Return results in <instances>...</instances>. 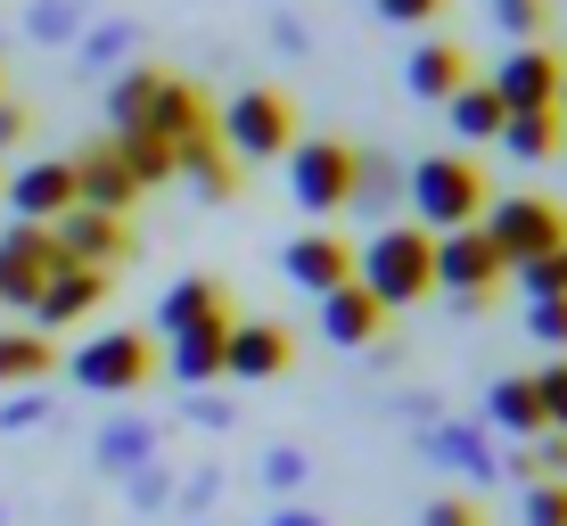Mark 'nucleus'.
I'll return each mask as SVG.
<instances>
[{"mask_svg": "<svg viewBox=\"0 0 567 526\" xmlns=\"http://www.w3.org/2000/svg\"><path fill=\"white\" fill-rule=\"evenodd\" d=\"M354 280L386 305V313H395V305L436 297V230L379 223V230H370V247H354Z\"/></svg>", "mask_w": 567, "mask_h": 526, "instance_id": "f257e3e1", "label": "nucleus"}, {"mask_svg": "<svg viewBox=\"0 0 567 526\" xmlns=\"http://www.w3.org/2000/svg\"><path fill=\"white\" fill-rule=\"evenodd\" d=\"M214 141H223L230 165H271V157H288V148H297V100H288V91H271V83L230 91V100L214 107Z\"/></svg>", "mask_w": 567, "mask_h": 526, "instance_id": "f03ea898", "label": "nucleus"}, {"mask_svg": "<svg viewBox=\"0 0 567 526\" xmlns=\"http://www.w3.org/2000/svg\"><path fill=\"white\" fill-rule=\"evenodd\" d=\"M485 173L468 165V157H420L412 165V214H420V230H461V223H477L485 214Z\"/></svg>", "mask_w": 567, "mask_h": 526, "instance_id": "7ed1b4c3", "label": "nucleus"}, {"mask_svg": "<svg viewBox=\"0 0 567 526\" xmlns=\"http://www.w3.org/2000/svg\"><path fill=\"white\" fill-rule=\"evenodd\" d=\"M477 230L494 239V256L502 271H518V264H535V256H551V247L567 239V214L551 198H485L477 214Z\"/></svg>", "mask_w": 567, "mask_h": 526, "instance_id": "20e7f679", "label": "nucleus"}, {"mask_svg": "<svg viewBox=\"0 0 567 526\" xmlns=\"http://www.w3.org/2000/svg\"><path fill=\"white\" fill-rule=\"evenodd\" d=\"M148 379H156V345L141 329H107V338L74 345V386L83 395H141Z\"/></svg>", "mask_w": 567, "mask_h": 526, "instance_id": "39448f33", "label": "nucleus"}, {"mask_svg": "<svg viewBox=\"0 0 567 526\" xmlns=\"http://www.w3.org/2000/svg\"><path fill=\"white\" fill-rule=\"evenodd\" d=\"M502 280H511V271H502L494 239H485L477 223H461V230H436V288H453V297H461V313H485Z\"/></svg>", "mask_w": 567, "mask_h": 526, "instance_id": "423d86ee", "label": "nucleus"}, {"mask_svg": "<svg viewBox=\"0 0 567 526\" xmlns=\"http://www.w3.org/2000/svg\"><path fill=\"white\" fill-rule=\"evenodd\" d=\"M288 189L305 214H346L354 198V141H297L288 148Z\"/></svg>", "mask_w": 567, "mask_h": 526, "instance_id": "0eeeda50", "label": "nucleus"}, {"mask_svg": "<svg viewBox=\"0 0 567 526\" xmlns=\"http://www.w3.org/2000/svg\"><path fill=\"white\" fill-rule=\"evenodd\" d=\"M559 83H567V58L543 50V42H518L494 74H485V91L502 100V115H518V107H559Z\"/></svg>", "mask_w": 567, "mask_h": 526, "instance_id": "6e6552de", "label": "nucleus"}, {"mask_svg": "<svg viewBox=\"0 0 567 526\" xmlns=\"http://www.w3.org/2000/svg\"><path fill=\"white\" fill-rule=\"evenodd\" d=\"M50 239H58V256L66 264H91V271H115V264H132V223L124 214H91V206H66L50 223Z\"/></svg>", "mask_w": 567, "mask_h": 526, "instance_id": "1a4fd4ad", "label": "nucleus"}, {"mask_svg": "<svg viewBox=\"0 0 567 526\" xmlns=\"http://www.w3.org/2000/svg\"><path fill=\"white\" fill-rule=\"evenodd\" d=\"M50 271H58L50 223H9L0 230V305H33V288H42Z\"/></svg>", "mask_w": 567, "mask_h": 526, "instance_id": "9d476101", "label": "nucleus"}, {"mask_svg": "<svg viewBox=\"0 0 567 526\" xmlns=\"http://www.w3.org/2000/svg\"><path fill=\"white\" fill-rule=\"evenodd\" d=\"M100 305H107V271H91V264H66V256H58V271H50L42 288H33L25 313H33V329H66V321L100 313Z\"/></svg>", "mask_w": 567, "mask_h": 526, "instance_id": "9b49d317", "label": "nucleus"}, {"mask_svg": "<svg viewBox=\"0 0 567 526\" xmlns=\"http://www.w3.org/2000/svg\"><path fill=\"white\" fill-rule=\"evenodd\" d=\"M0 198H9L17 223H58V214L74 206V157H33L25 173L0 182Z\"/></svg>", "mask_w": 567, "mask_h": 526, "instance_id": "f8f14e48", "label": "nucleus"}, {"mask_svg": "<svg viewBox=\"0 0 567 526\" xmlns=\"http://www.w3.org/2000/svg\"><path fill=\"white\" fill-rule=\"evenodd\" d=\"M280 271L305 288V297H329V288L354 280V247H346L338 230H305V239H288V247H280Z\"/></svg>", "mask_w": 567, "mask_h": 526, "instance_id": "ddd939ff", "label": "nucleus"}, {"mask_svg": "<svg viewBox=\"0 0 567 526\" xmlns=\"http://www.w3.org/2000/svg\"><path fill=\"white\" fill-rule=\"evenodd\" d=\"M297 362V338L280 321H230L223 338V379H280Z\"/></svg>", "mask_w": 567, "mask_h": 526, "instance_id": "4468645a", "label": "nucleus"}, {"mask_svg": "<svg viewBox=\"0 0 567 526\" xmlns=\"http://www.w3.org/2000/svg\"><path fill=\"white\" fill-rule=\"evenodd\" d=\"M74 206H91V214H132L141 206V182L124 173V157H115L107 141L74 157Z\"/></svg>", "mask_w": 567, "mask_h": 526, "instance_id": "2eb2a0df", "label": "nucleus"}, {"mask_svg": "<svg viewBox=\"0 0 567 526\" xmlns=\"http://www.w3.org/2000/svg\"><path fill=\"white\" fill-rule=\"evenodd\" d=\"M379 329H386V305L370 297L362 280H346V288L321 297V338L329 345H379Z\"/></svg>", "mask_w": 567, "mask_h": 526, "instance_id": "dca6fc26", "label": "nucleus"}, {"mask_svg": "<svg viewBox=\"0 0 567 526\" xmlns=\"http://www.w3.org/2000/svg\"><path fill=\"white\" fill-rule=\"evenodd\" d=\"M198 321H230V288L206 280V271H189V280L165 288V305H156V338H182V329Z\"/></svg>", "mask_w": 567, "mask_h": 526, "instance_id": "f3484780", "label": "nucleus"}, {"mask_svg": "<svg viewBox=\"0 0 567 526\" xmlns=\"http://www.w3.org/2000/svg\"><path fill=\"white\" fill-rule=\"evenodd\" d=\"M173 173H189V182H198L206 198H239V165L223 157L214 124H198V132H182V141H173Z\"/></svg>", "mask_w": 567, "mask_h": 526, "instance_id": "a211bd4d", "label": "nucleus"}, {"mask_svg": "<svg viewBox=\"0 0 567 526\" xmlns=\"http://www.w3.org/2000/svg\"><path fill=\"white\" fill-rule=\"evenodd\" d=\"M461 83H468V50L461 42H420L403 58V91H412V100H453Z\"/></svg>", "mask_w": 567, "mask_h": 526, "instance_id": "6ab92c4d", "label": "nucleus"}, {"mask_svg": "<svg viewBox=\"0 0 567 526\" xmlns=\"http://www.w3.org/2000/svg\"><path fill=\"white\" fill-rule=\"evenodd\" d=\"M494 141L511 148L518 165H543V157H559V148H567V115L559 107H518V115H502Z\"/></svg>", "mask_w": 567, "mask_h": 526, "instance_id": "aec40b11", "label": "nucleus"}, {"mask_svg": "<svg viewBox=\"0 0 567 526\" xmlns=\"http://www.w3.org/2000/svg\"><path fill=\"white\" fill-rule=\"evenodd\" d=\"M239 321V313H230ZM230 321H198V329H182L173 338V354H165V370L182 386H206V379H223V338H230Z\"/></svg>", "mask_w": 567, "mask_h": 526, "instance_id": "412c9836", "label": "nucleus"}, {"mask_svg": "<svg viewBox=\"0 0 567 526\" xmlns=\"http://www.w3.org/2000/svg\"><path fill=\"white\" fill-rule=\"evenodd\" d=\"M156 91H165V66H124L107 83V132H141L148 107H156Z\"/></svg>", "mask_w": 567, "mask_h": 526, "instance_id": "4be33fe9", "label": "nucleus"}, {"mask_svg": "<svg viewBox=\"0 0 567 526\" xmlns=\"http://www.w3.org/2000/svg\"><path fill=\"white\" fill-rule=\"evenodd\" d=\"M198 124H214V107L198 100V83L165 74V91H156V107H148V124H141V132H156V141H182V132H198Z\"/></svg>", "mask_w": 567, "mask_h": 526, "instance_id": "5701e85b", "label": "nucleus"}, {"mask_svg": "<svg viewBox=\"0 0 567 526\" xmlns=\"http://www.w3.org/2000/svg\"><path fill=\"white\" fill-rule=\"evenodd\" d=\"M485 412H494V427H502V436H526V444H535L543 427H551V420H543V395H535V379H502L494 395H485Z\"/></svg>", "mask_w": 567, "mask_h": 526, "instance_id": "b1692460", "label": "nucleus"}, {"mask_svg": "<svg viewBox=\"0 0 567 526\" xmlns=\"http://www.w3.org/2000/svg\"><path fill=\"white\" fill-rule=\"evenodd\" d=\"M403 198V173H395V157H386V148H354V214H386Z\"/></svg>", "mask_w": 567, "mask_h": 526, "instance_id": "393cba45", "label": "nucleus"}, {"mask_svg": "<svg viewBox=\"0 0 567 526\" xmlns=\"http://www.w3.org/2000/svg\"><path fill=\"white\" fill-rule=\"evenodd\" d=\"M107 148L124 157V173H132L141 189L173 182V141H156V132H107Z\"/></svg>", "mask_w": 567, "mask_h": 526, "instance_id": "a878e982", "label": "nucleus"}, {"mask_svg": "<svg viewBox=\"0 0 567 526\" xmlns=\"http://www.w3.org/2000/svg\"><path fill=\"white\" fill-rule=\"evenodd\" d=\"M50 362H58V345L42 338V329H0V386H25V379H42Z\"/></svg>", "mask_w": 567, "mask_h": 526, "instance_id": "bb28decb", "label": "nucleus"}, {"mask_svg": "<svg viewBox=\"0 0 567 526\" xmlns=\"http://www.w3.org/2000/svg\"><path fill=\"white\" fill-rule=\"evenodd\" d=\"M444 115H453L461 141H494V132H502V100H494L485 83H461L453 100H444Z\"/></svg>", "mask_w": 567, "mask_h": 526, "instance_id": "cd10ccee", "label": "nucleus"}, {"mask_svg": "<svg viewBox=\"0 0 567 526\" xmlns=\"http://www.w3.org/2000/svg\"><path fill=\"white\" fill-rule=\"evenodd\" d=\"M427 444H436L444 461H461L468 477H502V461L485 453V436H477V427H436V436H427Z\"/></svg>", "mask_w": 567, "mask_h": 526, "instance_id": "c85d7f7f", "label": "nucleus"}, {"mask_svg": "<svg viewBox=\"0 0 567 526\" xmlns=\"http://www.w3.org/2000/svg\"><path fill=\"white\" fill-rule=\"evenodd\" d=\"M25 33L33 42H83V0H33Z\"/></svg>", "mask_w": 567, "mask_h": 526, "instance_id": "c756f323", "label": "nucleus"}, {"mask_svg": "<svg viewBox=\"0 0 567 526\" xmlns=\"http://www.w3.org/2000/svg\"><path fill=\"white\" fill-rule=\"evenodd\" d=\"M518 280H526V305H535V297H567V239L551 247V256L518 264Z\"/></svg>", "mask_w": 567, "mask_h": 526, "instance_id": "7c9ffc66", "label": "nucleus"}, {"mask_svg": "<svg viewBox=\"0 0 567 526\" xmlns=\"http://www.w3.org/2000/svg\"><path fill=\"white\" fill-rule=\"evenodd\" d=\"M518 518H526V526H567V477H535Z\"/></svg>", "mask_w": 567, "mask_h": 526, "instance_id": "2f4dec72", "label": "nucleus"}, {"mask_svg": "<svg viewBox=\"0 0 567 526\" xmlns=\"http://www.w3.org/2000/svg\"><path fill=\"white\" fill-rule=\"evenodd\" d=\"M526 329H535V345H567V297H535L526 305Z\"/></svg>", "mask_w": 567, "mask_h": 526, "instance_id": "473e14b6", "label": "nucleus"}, {"mask_svg": "<svg viewBox=\"0 0 567 526\" xmlns=\"http://www.w3.org/2000/svg\"><path fill=\"white\" fill-rule=\"evenodd\" d=\"M494 17L511 42H543V0H494Z\"/></svg>", "mask_w": 567, "mask_h": 526, "instance_id": "72a5a7b5", "label": "nucleus"}, {"mask_svg": "<svg viewBox=\"0 0 567 526\" xmlns=\"http://www.w3.org/2000/svg\"><path fill=\"white\" fill-rule=\"evenodd\" d=\"M132 42H141L132 25H100V33H83V66H115V58H124Z\"/></svg>", "mask_w": 567, "mask_h": 526, "instance_id": "f704fd0d", "label": "nucleus"}, {"mask_svg": "<svg viewBox=\"0 0 567 526\" xmlns=\"http://www.w3.org/2000/svg\"><path fill=\"white\" fill-rule=\"evenodd\" d=\"M535 395H543V420L567 427V362H543L535 370Z\"/></svg>", "mask_w": 567, "mask_h": 526, "instance_id": "c9c22d12", "label": "nucleus"}, {"mask_svg": "<svg viewBox=\"0 0 567 526\" xmlns=\"http://www.w3.org/2000/svg\"><path fill=\"white\" fill-rule=\"evenodd\" d=\"M264 477H271V485H305V453H297V444H271V453H264Z\"/></svg>", "mask_w": 567, "mask_h": 526, "instance_id": "e433bc0d", "label": "nucleus"}, {"mask_svg": "<svg viewBox=\"0 0 567 526\" xmlns=\"http://www.w3.org/2000/svg\"><path fill=\"white\" fill-rule=\"evenodd\" d=\"M436 9H444V0H379V17H386V25H427Z\"/></svg>", "mask_w": 567, "mask_h": 526, "instance_id": "4c0bfd02", "label": "nucleus"}, {"mask_svg": "<svg viewBox=\"0 0 567 526\" xmlns=\"http://www.w3.org/2000/svg\"><path fill=\"white\" fill-rule=\"evenodd\" d=\"M100 453H107V461H148V427H115Z\"/></svg>", "mask_w": 567, "mask_h": 526, "instance_id": "58836bf2", "label": "nucleus"}, {"mask_svg": "<svg viewBox=\"0 0 567 526\" xmlns=\"http://www.w3.org/2000/svg\"><path fill=\"white\" fill-rule=\"evenodd\" d=\"M25 132H33V115L17 107V100H0V148H17V141H25Z\"/></svg>", "mask_w": 567, "mask_h": 526, "instance_id": "ea45409f", "label": "nucleus"}, {"mask_svg": "<svg viewBox=\"0 0 567 526\" xmlns=\"http://www.w3.org/2000/svg\"><path fill=\"white\" fill-rule=\"evenodd\" d=\"M420 526H477V510H468V502H427Z\"/></svg>", "mask_w": 567, "mask_h": 526, "instance_id": "a19ab883", "label": "nucleus"}, {"mask_svg": "<svg viewBox=\"0 0 567 526\" xmlns=\"http://www.w3.org/2000/svg\"><path fill=\"white\" fill-rule=\"evenodd\" d=\"M0 427H42V403H33V395H9V412H0Z\"/></svg>", "mask_w": 567, "mask_h": 526, "instance_id": "79ce46f5", "label": "nucleus"}, {"mask_svg": "<svg viewBox=\"0 0 567 526\" xmlns=\"http://www.w3.org/2000/svg\"><path fill=\"white\" fill-rule=\"evenodd\" d=\"M271 526H321V518H312V510H280V518H271Z\"/></svg>", "mask_w": 567, "mask_h": 526, "instance_id": "37998d69", "label": "nucleus"}, {"mask_svg": "<svg viewBox=\"0 0 567 526\" xmlns=\"http://www.w3.org/2000/svg\"><path fill=\"white\" fill-rule=\"evenodd\" d=\"M0 100H9V74H0Z\"/></svg>", "mask_w": 567, "mask_h": 526, "instance_id": "c03bdc74", "label": "nucleus"}]
</instances>
